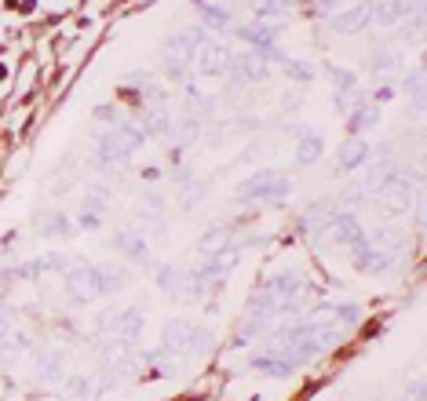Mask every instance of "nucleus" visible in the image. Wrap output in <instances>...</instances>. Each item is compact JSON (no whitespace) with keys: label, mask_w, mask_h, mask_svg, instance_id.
Returning a JSON list of instances; mask_svg holds the SVG:
<instances>
[{"label":"nucleus","mask_w":427,"mask_h":401,"mask_svg":"<svg viewBox=\"0 0 427 401\" xmlns=\"http://www.w3.org/2000/svg\"><path fill=\"white\" fill-rule=\"evenodd\" d=\"M193 8H201V19L209 26H216V30H227L230 26V11L227 8H216V4H209V0H193Z\"/></svg>","instance_id":"21"},{"label":"nucleus","mask_w":427,"mask_h":401,"mask_svg":"<svg viewBox=\"0 0 427 401\" xmlns=\"http://www.w3.org/2000/svg\"><path fill=\"white\" fill-rule=\"evenodd\" d=\"M336 4H340V0H318V15H332Z\"/></svg>","instance_id":"37"},{"label":"nucleus","mask_w":427,"mask_h":401,"mask_svg":"<svg viewBox=\"0 0 427 401\" xmlns=\"http://www.w3.org/2000/svg\"><path fill=\"white\" fill-rule=\"evenodd\" d=\"M372 244H380V252H391V248L402 244V234H398V230H377V234H372Z\"/></svg>","instance_id":"32"},{"label":"nucleus","mask_w":427,"mask_h":401,"mask_svg":"<svg viewBox=\"0 0 427 401\" xmlns=\"http://www.w3.org/2000/svg\"><path fill=\"white\" fill-rule=\"evenodd\" d=\"M187 99H190L193 117H212V113H216V99L201 95V92H193V88H187Z\"/></svg>","instance_id":"28"},{"label":"nucleus","mask_w":427,"mask_h":401,"mask_svg":"<svg viewBox=\"0 0 427 401\" xmlns=\"http://www.w3.org/2000/svg\"><path fill=\"white\" fill-rule=\"evenodd\" d=\"M205 193H209V186H205V183H190V186L183 190V208H193V204H201Z\"/></svg>","instance_id":"33"},{"label":"nucleus","mask_w":427,"mask_h":401,"mask_svg":"<svg viewBox=\"0 0 427 401\" xmlns=\"http://www.w3.org/2000/svg\"><path fill=\"white\" fill-rule=\"evenodd\" d=\"M409 394H412V401H424V383L417 380V383H412V387H409Z\"/></svg>","instance_id":"39"},{"label":"nucleus","mask_w":427,"mask_h":401,"mask_svg":"<svg viewBox=\"0 0 427 401\" xmlns=\"http://www.w3.org/2000/svg\"><path fill=\"white\" fill-rule=\"evenodd\" d=\"M158 284H161V288H164V292H172V295H179V288H187V277H183V274H179V270H175V266H161V270H158Z\"/></svg>","instance_id":"26"},{"label":"nucleus","mask_w":427,"mask_h":401,"mask_svg":"<svg viewBox=\"0 0 427 401\" xmlns=\"http://www.w3.org/2000/svg\"><path fill=\"white\" fill-rule=\"evenodd\" d=\"M395 66H398V59L391 55V51H377V55L369 59V70L372 73H391Z\"/></svg>","instance_id":"31"},{"label":"nucleus","mask_w":427,"mask_h":401,"mask_svg":"<svg viewBox=\"0 0 427 401\" xmlns=\"http://www.w3.org/2000/svg\"><path fill=\"white\" fill-rule=\"evenodd\" d=\"M281 66H285V77H292L296 84L314 81V66H307V62H300V59H281Z\"/></svg>","instance_id":"25"},{"label":"nucleus","mask_w":427,"mask_h":401,"mask_svg":"<svg viewBox=\"0 0 427 401\" xmlns=\"http://www.w3.org/2000/svg\"><path fill=\"white\" fill-rule=\"evenodd\" d=\"M366 161H369V142L347 139L340 146V172H354V168H361Z\"/></svg>","instance_id":"13"},{"label":"nucleus","mask_w":427,"mask_h":401,"mask_svg":"<svg viewBox=\"0 0 427 401\" xmlns=\"http://www.w3.org/2000/svg\"><path fill=\"white\" fill-rule=\"evenodd\" d=\"M369 22H372L369 4H358V8H347V11H340V15H332V30L351 37V33H361Z\"/></svg>","instance_id":"10"},{"label":"nucleus","mask_w":427,"mask_h":401,"mask_svg":"<svg viewBox=\"0 0 427 401\" xmlns=\"http://www.w3.org/2000/svg\"><path fill=\"white\" fill-rule=\"evenodd\" d=\"M391 95H395V88H380V92H377V102H387Z\"/></svg>","instance_id":"40"},{"label":"nucleus","mask_w":427,"mask_h":401,"mask_svg":"<svg viewBox=\"0 0 427 401\" xmlns=\"http://www.w3.org/2000/svg\"><path fill=\"white\" fill-rule=\"evenodd\" d=\"M77 223H81L84 230H95V226L102 223V219H99V215H88V212H81V219H77Z\"/></svg>","instance_id":"36"},{"label":"nucleus","mask_w":427,"mask_h":401,"mask_svg":"<svg viewBox=\"0 0 427 401\" xmlns=\"http://www.w3.org/2000/svg\"><path fill=\"white\" fill-rule=\"evenodd\" d=\"M124 81L132 84V88H139V92H142V88H150V73H128Z\"/></svg>","instance_id":"35"},{"label":"nucleus","mask_w":427,"mask_h":401,"mask_svg":"<svg viewBox=\"0 0 427 401\" xmlns=\"http://www.w3.org/2000/svg\"><path fill=\"white\" fill-rule=\"evenodd\" d=\"M354 255V266L361 270V274H391L395 270V252H380L377 244H358V248H351Z\"/></svg>","instance_id":"5"},{"label":"nucleus","mask_w":427,"mask_h":401,"mask_svg":"<svg viewBox=\"0 0 427 401\" xmlns=\"http://www.w3.org/2000/svg\"><path fill=\"white\" fill-rule=\"evenodd\" d=\"M252 369L256 372H263V376H274V380H281V376H292V365L285 358H278V354H256L252 358Z\"/></svg>","instance_id":"16"},{"label":"nucleus","mask_w":427,"mask_h":401,"mask_svg":"<svg viewBox=\"0 0 427 401\" xmlns=\"http://www.w3.org/2000/svg\"><path fill=\"white\" fill-rule=\"evenodd\" d=\"M99 329L110 335H121V340H135L142 332V310L132 306V310H121V314H106L99 321Z\"/></svg>","instance_id":"8"},{"label":"nucleus","mask_w":427,"mask_h":401,"mask_svg":"<svg viewBox=\"0 0 427 401\" xmlns=\"http://www.w3.org/2000/svg\"><path fill=\"white\" fill-rule=\"evenodd\" d=\"M420 30H424V19L417 15V19H412V22H409V37H420Z\"/></svg>","instance_id":"38"},{"label":"nucleus","mask_w":427,"mask_h":401,"mask_svg":"<svg viewBox=\"0 0 427 401\" xmlns=\"http://www.w3.org/2000/svg\"><path fill=\"white\" fill-rule=\"evenodd\" d=\"M190 321H168L161 329V340H164V354H187V343H190Z\"/></svg>","instance_id":"12"},{"label":"nucleus","mask_w":427,"mask_h":401,"mask_svg":"<svg viewBox=\"0 0 427 401\" xmlns=\"http://www.w3.org/2000/svg\"><path fill=\"white\" fill-rule=\"evenodd\" d=\"M113 244L128 255V260H135V263H146L150 260V248H146V241H142L135 230H121L117 237H113Z\"/></svg>","instance_id":"14"},{"label":"nucleus","mask_w":427,"mask_h":401,"mask_svg":"<svg viewBox=\"0 0 427 401\" xmlns=\"http://www.w3.org/2000/svg\"><path fill=\"white\" fill-rule=\"evenodd\" d=\"M409 8H417V4H406V0H377V4H369V15L380 26H398L409 15Z\"/></svg>","instance_id":"11"},{"label":"nucleus","mask_w":427,"mask_h":401,"mask_svg":"<svg viewBox=\"0 0 427 401\" xmlns=\"http://www.w3.org/2000/svg\"><path fill=\"white\" fill-rule=\"evenodd\" d=\"M329 230H332L336 244H343V248H358V244L369 241V234L361 230V223H358L351 212H336L332 223H329Z\"/></svg>","instance_id":"7"},{"label":"nucleus","mask_w":427,"mask_h":401,"mask_svg":"<svg viewBox=\"0 0 427 401\" xmlns=\"http://www.w3.org/2000/svg\"><path fill=\"white\" fill-rule=\"evenodd\" d=\"M62 369H66V354L62 351H55V354H48V358H41V376H62Z\"/></svg>","instance_id":"30"},{"label":"nucleus","mask_w":427,"mask_h":401,"mask_svg":"<svg viewBox=\"0 0 427 401\" xmlns=\"http://www.w3.org/2000/svg\"><path fill=\"white\" fill-rule=\"evenodd\" d=\"M66 284H70V300H73V303L95 300V266L84 263V266L66 270Z\"/></svg>","instance_id":"9"},{"label":"nucleus","mask_w":427,"mask_h":401,"mask_svg":"<svg viewBox=\"0 0 427 401\" xmlns=\"http://www.w3.org/2000/svg\"><path fill=\"white\" fill-rule=\"evenodd\" d=\"M321 310H325V314H332V321H336V325H358V321H361V306H354V303H340V306H321Z\"/></svg>","instance_id":"23"},{"label":"nucleus","mask_w":427,"mask_h":401,"mask_svg":"<svg viewBox=\"0 0 427 401\" xmlns=\"http://www.w3.org/2000/svg\"><path fill=\"white\" fill-rule=\"evenodd\" d=\"M406 95H412V99H424V70L417 66V70H412V77H409V81H406Z\"/></svg>","instance_id":"34"},{"label":"nucleus","mask_w":427,"mask_h":401,"mask_svg":"<svg viewBox=\"0 0 427 401\" xmlns=\"http://www.w3.org/2000/svg\"><path fill=\"white\" fill-rule=\"evenodd\" d=\"M4 77H8V66H0V81H4Z\"/></svg>","instance_id":"42"},{"label":"nucleus","mask_w":427,"mask_h":401,"mask_svg":"<svg viewBox=\"0 0 427 401\" xmlns=\"http://www.w3.org/2000/svg\"><path fill=\"white\" fill-rule=\"evenodd\" d=\"M113 132H117V135L128 142V146H132V150H135V146H142V142L150 139V135H146V128H142L139 121H121L117 128H113Z\"/></svg>","instance_id":"22"},{"label":"nucleus","mask_w":427,"mask_h":401,"mask_svg":"<svg viewBox=\"0 0 427 401\" xmlns=\"http://www.w3.org/2000/svg\"><path fill=\"white\" fill-rule=\"evenodd\" d=\"M121 284H124V270H117V266H95V295L121 292Z\"/></svg>","instance_id":"17"},{"label":"nucleus","mask_w":427,"mask_h":401,"mask_svg":"<svg viewBox=\"0 0 427 401\" xmlns=\"http://www.w3.org/2000/svg\"><path fill=\"white\" fill-rule=\"evenodd\" d=\"M205 41H209V37H205L201 26H190V30L168 37L164 41V70H168V77H183Z\"/></svg>","instance_id":"1"},{"label":"nucleus","mask_w":427,"mask_h":401,"mask_svg":"<svg viewBox=\"0 0 427 401\" xmlns=\"http://www.w3.org/2000/svg\"><path fill=\"white\" fill-rule=\"evenodd\" d=\"M8 321H11V317H8V310L0 306V332H8Z\"/></svg>","instance_id":"41"},{"label":"nucleus","mask_w":427,"mask_h":401,"mask_svg":"<svg viewBox=\"0 0 427 401\" xmlns=\"http://www.w3.org/2000/svg\"><path fill=\"white\" fill-rule=\"evenodd\" d=\"M329 77H332L336 95H351L354 88H358V77H354V70H336V66H329Z\"/></svg>","instance_id":"24"},{"label":"nucleus","mask_w":427,"mask_h":401,"mask_svg":"<svg viewBox=\"0 0 427 401\" xmlns=\"http://www.w3.org/2000/svg\"><path fill=\"white\" fill-rule=\"evenodd\" d=\"M380 121L377 106H369V102H361V106H354L351 113H347V124H351V132H366V128H372Z\"/></svg>","instance_id":"19"},{"label":"nucleus","mask_w":427,"mask_h":401,"mask_svg":"<svg viewBox=\"0 0 427 401\" xmlns=\"http://www.w3.org/2000/svg\"><path fill=\"white\" fill-rule=\"evenodd\" d=\"M238 37L245 44H252L256 55H263L267 62L270 59H285L278 51V26H267V22H249V26H238Z\"/></svg>","instance_id":"3"},{"label":"nucleus","mask_w":427,"mask_h":401,"mask_svg":"<svg viewBox=\"0 0 427 401\" xmlns=\"http://www.w3.org/2000/svg\"><path fill=\"white\" fill-rule=\"evenodd\" d=\"M212 343H216V335H212L209 329H198V325H193V329H190L187 354H205V351H212Z\"/></svg>","instance_id":"27"},{"label":"nucleus","mask_w":427,"mask_h":401,"mask_svg":"<svg viewBox=\"0 0 427 401\" xmlns=\"http://www.w3.org/2000/svg\"><path fill=\"white\" fill-rule=\"evenodd\" d=\"M190 66H198L201 77H227V70H230V51H223V48L212 44V41H205V44L198 48V55H193Z\"/></svg>","instance_id":"6"},{"label":"nucleus","mask_w":427,"mask_h":401,"mask_svg":"<svg viewBox=\"0 0 427 401\" xmlns=\"http://www.w3.org/2000/svg\"><path fill=\"white\" fill-rule=\"evenodd\" d=\"M128 161H132V146H128L113 128H110V132H102L99 142H95V164L99 168H121Z\"/></svg>","instance_id":"4"},{"label":"nucleus","mask_w":427,"mask_h":401,"mask_svg":"<svg viewBox=\"0 0 427 401\" xmlns=\"http://www.w3.org/2000/svg\"><path fill=\"white\" fill-rule=\"evenodd\" d=\"M227 244H230V230H227V226H212L209 234L198 241V248H201L205 255H219V252H227Z\"/></svg>","instance_id":"18"},{"label":"nucleus","mask_w":427,"mask_h":401,"mask_svg":"<svg viewBox=\"0 0 427 401\" xmlns=\"http://www.w3.org/2000/svg\"><path fill=\"white\" fill-rule=\"evenodd\" d=\"M321 150H325V146H321V135L318 132H307V128H303V132H300V142H296V164H314L318 157H321Z\"/></svg>","instance_id":"15"},{"label":"nucleus","mask_w":427,"mask_h":401,"mask_svg":"<svg viewBox=\"0 0 427 401\" xmlns=\"http://www.w3.org/2000/svg\"><path fill=\"white\" fill-rule=\"evenodd\" d=\"M142 128H146L150 139H153V135H172V132H175V124H172V117H168L164 110H150L146 117H142Z\"/></svg>","instance_id":"20"},{"label":"nucleus","mask_w":427,"mask_h":401,"mask_svg":"<svg viewBox=\"0 0 427 401\" xmlns=\"http://www.w3.org/2000/svg\"><path fill=\"white\" fill-rule=\"evenodd\" d=\"M44 234H59V237H70L73 234V223L62 212H51L48 219H44Z\"/></svg>","instance_id":"29"},{"label":"nucleus","mask_w":427,"mask_h":401,"mask_svg":"<svg viewBox=\"0 0 427 401\" xmlns=\"http://www.w3.org/2000/svg\"><path fill=\"white\" fill-rule=\"evenodd\" d=\"M289 193V179L278 172H256L238 186V201L241 204H256V201H281Z\"/></svg>","instance_id":"2"}]
</instances>
